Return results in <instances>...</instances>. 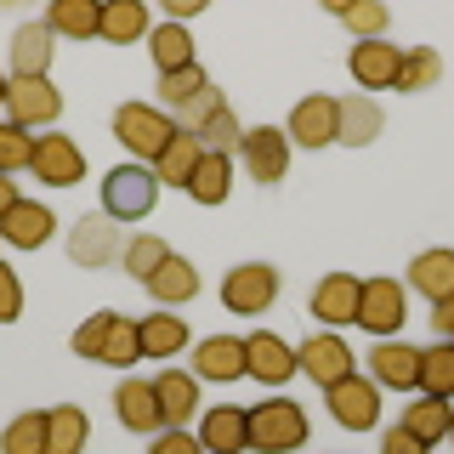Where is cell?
<instances>
[{
  "label": "cell",
  "mask_w": 454,
  "mask_h": 454,
  "mask_svg": "<svg viewBox=\"0 0 454 454\" xmlns=\"http://www.w3.org/2000/svg\"><path fill=\"white\" fill-rule=\"evenodd\" d=\"M170 137H176V120H170L160 103H120L114 108V142H120L137 165H153L170 148Z\"/></svg>",
  "instance_id": "1"
},
{
  "label": "cell",
  "mask_w": 454,
  "mask_h": 454,
  "mask_svg": "<svg viewBox=\"0 0 454 454\" xmlns=\"http://www.w3.org/2000/svg\"><path fill=\"white\" fill-rule=\"evenodd\" d=\"M307 443V409L295 397L250 403V449L255 454H295Z\"/></svg>",
  "instance_id": "2"
},
{
  "label": "cell",
  "mask_w": 454,
  "mask_h": 454,
  "mask_svg": "<svg viewBox=\"0 0 454 454\" xmlns=\"http://www.w3.org/2000/svg\"><path fill=\"white\" fill-rule=\"evenodd\" d=\"M160 205V176L153 165H114L103 176V216L108 222H142L148 210Z\"/></svg>",
  "instance_id": "3"
},
{
  "label": "cell",
  "mask_w": 454,
  "mask_h": 454,
  "mask_svg": "<svg viewBox=\"0 0 454 454\" xmlns=\"http://www.w3.org/2000/svg\"><path fill=\"white\" fill-rule=\"evenodd\" d=\"M278 267L273 262H239L233 273L222 278V301L227 312H239V318H255V312H267L278 301Z\"/></svg>",
  "instance_id": "4"
},
{
  "label": "cell",
  "mask_w": 454,
  "mask_h": 454,
  "mask_svg": "<svg viewBox=\"0 0 454 454\" xmlns=\"http://www.w3.org/2000/svg\"><path fill=\"white\" fill-rule=\"evenodd\" d=\"M295 364H301V375L312 380V387H324V392H330L335 380L358 375V358H352V347H347V340H340L335 330L307 335L301 347H295Z\"/></svg>",
  "instance_id": "5"
},
{
  "label": "cell",
  "mask_w": 454,
  "mask_h": 454,
  "mask_svg": "<svg viewBox=\"0 0 454 454\" xmlns=\"http://www.w3.org/2000/svg\"><path fill=\"white\" fill-rule=\"evenodd\" d=\"M28 176L46 182V188H80V182H85V153H80V142H74V137H35Z\"/></svg>",
  "instance_id": "6"
},
{
  "label": "cell",
  "mask_w": 454,
  "mask_h": 454,
  "mask_svg": "<svg viewBox=\"0 0 454 454\" xmlns=\"http://www.w3.org/2000/svg\"><path fill=\"white\" fill-rule=\"evenodd\" d=\"M239 160H245L250 182H262V188L284 182V170H290V137H284V125H255V131H245Z\"/></svg>",
  "instance_id": "7"
},
{
  "label": "cell",
  "mask_w": 454,
  "mask_h": 454,
  "mask_svg": "<svg viewBox=\"0 0 454 454\" xmlns=\"http://www.w3.org/2000/svg\"><path fill=\"white\" fill-rule=\"evenodd\" d=\"M245 375L262 380V387H284V380H295V375H301L295 347H290V340H278L273 330L245 335Z\"/></svg>",
  "instance_id": "8"
},
{
  "label": "cell",
  "mask_w": 454,
  "mask_h": 454,
  "mask_svg": "<svg viewBox=\"0 0 454 454\" xmlns=\"http://www.w3.org/2000/svg\"><path fill=\"white\" fill-rule=\"evenodd\" d=\"M403 318H409L403 284H397V278H364V295H358V324H364V330L380 335V340H392Z\"/></svg>",
  "instance_id": "9"
},
{
  "label": "cell",
  "mask_w": 454,
  "mask_h": 454,
  "mask_svg": "<svg viewBox=\"0 0 454 454\" xmlns=\"http://www.w3.org/2000/svg\"><path fill=\"white\" fill-rule=\"evenodd\" d=\"M324 397H330L335 426H347V432H369V426H380V387H375V380L347 375V380H335Z\"/></svg>",
  "instance_id": "10"
},
{
  "label": "cell",
  "mask_w": 454,
  "mask_h": 454,
  "mask_svg": "<svg viewBox=\"0 0 454 454\" xmlns=\"http://www.w3.org/2000/svg\"><path fill=\"white\" fill-rule=\"evenodd\" d=\"M114 409H120V426H125V432H137V437H160L165 432V409H160L153 380L125 375L120 387H114Z\"/></svg>",
  "instance_id": "11"
},
{
  "label": "cell",
  "mask_w": 454,
  "mask_h": 454,
  "mask_svg": "<svg viewBox=\"0 0 454 454\" xmlns=\"http://www.w3.org/2000/svg\"><path fill=\"white\" fill-rule=\"evenodd\" d=\"M57 114H63V91H57L51 80H12V91H6V120L12 125L35 131V125H57Z\"/></svg>",
  "instance_id": "12"
},
{
  "label": "cell",
  "mask_w": 454,
  "mask_h": 454,
  "mask_svg": "<svg viewBox=\"0 0 454 454\" xmlns=\"http://www.w3.org/2000/svg\"><path fill=\"white\" fill-rule=\"evenodd\" d=\"M358 295H364L358 273H324L318 290H312V301H307V312L318 324H330V330H340V324H358Z\"/></svg>",
  "instance_id": "13"
},
{
  "label": "cell",
  "mask_w": 454,
  "mask_h": 454,
  "mask_svg": "<svg viewBox=\"0 0 454 454\" xmlns=\"http://www.w3.org/2000/svg\"><path fill=\"white\" fill-rule=\"evenodd\" d=\"M397 63H403V46H392V40H358L347 57L352 80L364 85V91H392L397 85Z\"/></svg>",
  "instance_id": "14"
},
{
  "label": "cell",
  "mask_w": 454,
  "mask_h": 454,
  "mask_svg": "<svg viewBox=\"0 0 454 454\" xmlns=\"http://www.w3.org/2000/svg\"><path fill=\"white\" fill-rule=\"evenodd\" d=\"M369 380L375 387H392V392H415L420 387V347L409 340H380L369 352Z\"/></svg>",
  "instance_id": "15"
},
{
  "label": "cell",
  "mask_w": 454,
  "mask_h": 454,
  "mask_svg": "<svg viewBox=\"0 0 454 454\" xmlns=\"http://www.w3.org/2000/svg\"><path fill=\"white\" fill-rule=\"evenodd\" d=\"M199 443H205V454H245L250 449V409H239V403L205 409V420H199Z\"/></svg>",
  "instance_id": "16"
},
{
  "label": "cell",
  "mask_w": 454,
  "mask_h": 454,
  "mask_svg": "<svg viewBox=\"0 0 454 454\" xmlns=\"http://www.w3.org/2000/svg\"><path fill=\"white\" fill-rule=\"evenodd\" d=\"M51 233H57V216L40 205V199H18V205L0 216V239L18 245V250H46Z\"/></svg>",
  "instance_id": "17"
},
{
  "label": "cell",
  "mask_w": 454,
  "mask_h": 454,
  "mask_svg": "<svg viewBox=\"0 0 454 454\" xmlns=\"http://www.w3.org/2000/svg\"><path fill=\"white\" fill-rule=\"evenodd\" d=\"M51 40L57 35L46 23H23L12 35V80H51V57H57Z\"/></svg>",
  "instance_id": "18"
},
{
  "label": "cell",
  "mask_w": 454,
  "mask_h": 454,
  "mask_svg": "<svg viewBox=\"0 0 454 454\" xmlns=\"http://www.w3.org/2000/svg\"><path fill=\"white\" fill-rule=\"evenodd\" d=\"M284 137L301 142V148H330L335 142V97H301V103L290 108Z\"/></svg>",
  "instance_id": "19"
},
{
  "label": "cell",
  "mask_w": 454,
  "mask_h": 454,
  "mask_svg": "<svg viewBox=\"0 0 454 454\" xmlns=\"http://www.w3.org/2000/svg\"><path fill=\"white\" fill-rule=\"evenodd\" d=\"M380 125H387V114H380L375 97H340L335 103V142H347V148H369V142L380 137Z\"/></svg>",
  "instance_id": "20"
},
{
  "label": "cell",
  "mask_w": 454,
  "mask_h": 454,
  "mask_svg": "<svg viewBox=\"0 0 454 454\" xmlns=\"http://www.w3.org/2000/svg\"><path fill=\"white\" fill-rule=\"evenodd\" d=\"M193 375L199 380H222V387L239 380L245 375V340L239 335H205L193 347Z\"/></svg>",
  "instance_id": "21"
},
{
  "label": "cell",
  "mask_w": 454,
  "mask_h": 454,
  "mask_svg": "<svg viewBox=\"0 0 454 454\" xmlns=\"http://www.w3.org/2000/svg\"><path fill=\"white\" fill-rule=\"evenodd\" d=\"M409 290L426 295V301H449L454 295V250H420L409 262Z\"/></svg>",
  "instance_id": "22"
},
{
  "label": "cell",
  "mask_w": 454,
  "mask_h": 454,
  "mask_svg": "<svg viewBox=\"0 0 454 454\" xmlns=\"http://www.w3.org/2000/svg\"><path fill=\"white\" fill-rule=\"evenodd\" d=\"M199 160H205V142H199L193 131H182L176 125V137H170V148L153 160V176H160V188H188L193 182V170Z\"/></svg>",
  "instance_id": "23"
},
{
  "label": "cell",
  "mask_w": 454,
  "mask_h": 454,
  "mask_svg": "<svg viewBox=\"0 0 454 454\" xmlns=\"http://www.w3.org/2000/svg\"><path fill=\"white\" fill-rule=\"evenodd\" d=\"M137 335H142V358H176L188 347V318H176L170 307L137 318Z\"/></svg>",
  "instance_id": "24"
},
{
  "label": "cell",
  "mask_w": 454,
  "mask_h": 454,
  "mask_svg": "<svg viewBox=\"0 0 454 454\" xmlns=\"http://www.w3.org/2000/svg\"><path fill=\"white\" fill-rule=\"evenodd\" d=\"M148 295H153L160 307H182V301H193V295H199V273H193L188 255L170 250V255H165V267L148 278Z\"/></svg>",
  "instance_id": "25"
},
{
  "label": "cell",
  "mask_w": 454,
  "mask_h": 454,
  "mask_svg": "<svg viewBox=\"0 0 454 454\" xmlns=\"http://www.w3.org/2000/svg\"><path fill=\"white\" fill-rule=\"evenodd\" d=\"M40 23L63 40H91V35H103V6H91V0H57V6H46Z\"/></svg>",
  "instance_id": "26"
},
{
  "label": "cell",
  "mask_w": 454,
  "mask_h": 454,
  "mask_svg": "<svg viewBox=\"0 0 454 454\" xmlns=\"http://www.w3.org/2000/svg\"><path fill=\"white\" fill-rule=\"evenodd\" d=\"M153 392H160L165 426H188V420L199 415V375H182V369H165V375L153 380Z\"/></svg>",
  "instance_id": "27"
},
{
  "label": "cell",
  "mask_w": 454,
  "mask_h": 454,
  "mask_svg": "<svg viewBox=\"0 0 454 454\" xmlns=\"http://www.w3.org/2000/svg\"><path fill=\"white\" fill-rule=\"evenodd\" d=\"M148 51H153V68H160V74H176V68H193V63H199L188 23H160V28H148Z\"/></svg>",
  "instance_id": "28"
},
{
  "label": "cell",
  "mask_w": 454,
  "mask_h": 454,
  "mask_svg": "<svg viewBox=\"0 0 454 454\" xmlns=\"http://www.w3.org/2000/svg\"><path fill=\"white\" fill-rule=\"evenodd\" d=\"M85 437H91V420H85L80 403H57V409H46V454H80Z\"/></svg>",
  "instance_id": "29"
},
{
  "label": "cell",
  "mask_w": 454,
  "mask_h": 454,
  "mask_svg": "<svg viewBox=\"0 0 454 454\" xmlns=\"http://www.w3.org/2000/svg\"><path fill=\"white\" fill-rule=\"evenodd\" d=\"M403 426L420 437L426 449H432V443H443V437H449V426H454V409H449V397H426V392H420L415 403L403 409Z\"/></svg>",
  "instance_id": "30"
},
{
  "label": "cell",
  "mask_w": 454,
  "mask_h": 454,
  "mask_svg": "<svg viewBox=\"0 0 454 454\" xmlns=\"http://www.w3.org/2000/svg\"><path fill=\"white\" fill-rule=\"evenodd\" d=\"M227 188H233V160H227V153H205L199 170H193V182H188L193 205L216 210V205H227Z\"/></svg>",
  "instance_id": "31"
},
{
  "label": "cell",
  "mask_w": 454,
  "mask_h": 454,
  "mask_svg": "<svg viewBox=\"0 0 454 454\" xmlns=\"http://www.w3.org/2000/svg\"><path fill=\"white\" fill-rule=\"evenodd\" d=\"M443 80V57H437V46H409L403 63H397V85L392 91H432V85Z\"/></svg>",
  "instance_id": "32"
},
{
  "label": "cell",
  "mask_w": 454,
  "mask_h": 454,
  "mask_svg": "<svg viewBox=\"0 0 454 454\" xmlns=\"http://www.w3.org/2000/svg\"><path fill=\"white\" fill-rule=\"evenodd\" d=\"M103 40H114V46L148 40V6L142 0H114V6H103Z\"/></svg>",
  "instance_id": "33"
},
{
  "label": "cell",
  "mask_w": 454,
  "mask_h": 454,
  "mask_svg": "<svg viewBox=\"0 0 454 454\" xmlns=\"http://www.w3.org/2000/svg\"><path fill=\"white\" fill-rule=\"evenodd\" d=\"M0 454H46V409H23L0 432Z\"/></svg>",
  "instance_id": "34"
},
{
  "label": "cell",
  "mask_w": 454,
  "mask_h": 454,
  "mask_svg": "<svg viewBox=\"0 0 454 454\" xmlns=\"http://www.w3.org/2000/svg\"><path fill=\"white\" fill-rule=\"evenodd\" d=\"M420 392L426 397H454V340L420 347Z\"/></svg>",
  "instance_id": "35"
},
{
  "label": "cell",
  "mask_w": 454,
  "mask_h": 454,
  "mask_svg": "<svg viewBox=\"0 0 454 454\" xmlns=\"http://www.w3.org/2000/svg\"><path fill=\"white\" fill-rule=\"evenodd\" d=\"M153 91H160V108H165V114H182L199 91H210V74L193 63V68H176V74H160V85H153Z\"/></svg>",
  "instance_id": "36"
},
{
  "label": "cell",
  "mask_w": 454,
  "mask_h": 454,
  "mask_svg": "<svg viewBox=\"0 0 454 454\" xmlns=\"http://www.w3.org/2000/svg\"><path fill=\"white\" fill-rule=\"evenodd\" d=\"M335 18L347 23L358 40H387V23H392V12L380 6V0H340V6H335Z\"/></svg>",
  "instance_id": "37"
},
{
  "label": "cell",
  "mask_w": 454,
  "mask_h": 454,
  "mask_svg": "<svg viewBox=\"0 0 454 454\" xmlns=\"http://www.w3.org/2000/svg\"><path fill=\"white\" fill-rule=\"evenodd\" d=\"M142 358V335H137V318H125V312H114V330L103 340V358L97 364H114V369H131Z\"/></svg>",
  "instance_id": "38"
},
{
  "label": "cell",
  "mask_w": 454,
  "mask_h": 454,
  "mask_svg": "<svg viewBox=\"0 0 454 454\" xmlns=\"http://www.w3.org/2000/svg\"><path fill=\"white\" fill-rule=\"evenodd\" d=\"M193 137L205 142V153H239V142H245V125H239V114H233V108H216Z\"/></svg>",
  "instance_id": "39"
},
{
  "label": "cell",
  "mask_w": 454,
  "mask_h": 454,
  "mask_svg": "<svg viewBox=\"0 0 454 454\" xmlns=\"http://www.w3.org/2000/svg\"><path fill=\"white\" fill-rule=\"evenodd\" d=\"M165 255H170V245H165V239H153V233H137L131 245H125V273L148 284V278L165 267Z\"/></svg>",
  "instance_id": "40"
},
{
  "label": "cell",
  "mask_w": 454,
  "mask_h": 454,
  "mask_svg": "<svg viewBox=\"0 0 454 454\" xmlns=\"http://www.w3.org/2000/svg\"><path fill=\"white\" fill-rule=\"evenodd\" d=\"M108 330H114V307H103V312H91V318H85L80 330L68 335V347H74V358H85V364H97V358H103V340H108Z\"/></svg>",
  "instance_id": "41"
},
{
  "label": "cell",
  "mask_w": 454,
  "mask_h": 454,
  "mask_svg": "<svg viewBox=\"0 0 454 454\" xmlns=\"http://www.w3.org/2000/svg\"><path fill=\"white\" fill-rule=\"evenodd\" d=\"M108 250H114V227H108V216H85L80 222V233H74V262H108Z\"/></svg>",
  "instance_id": "42"
},
{
  "label": "cell",
  "mask_w": 454,
  "mask_h": 454,
  "mask_svg": "<svg viewBox=\"0 0 454 454\" xmlns=\"http://www.w3.org/2000/svg\"><path fill=\"white\" fill-rule=\"evenodd\" d=\"M28 160H35V137H28L23 125L0 120V176H12V170H28Z\"/></svg>",
  "instance_id": "43"
},
{
  "label": "cell",
  "mask_w": 454,
  "mask_h": 454,
  "mask_svg": "<svg viewBox=\"0 0 454 454\" xmlns=\"http://www.w3.org/2000/svg\"><path fill=\"white\" fill-rule=\"evenodd\" d=\"M216 108H227V97L216 91V85H210V91H199L193 103L176 114V125H182V131H199V125H205V120H210V114H216Z\"/></svg>",
  "instance_id": "44"
},
{
  "label": "cell",
  "mask_w": 454,
  "mask_h": 454,
  "mask_svg": "<svg viewBox=\"0 0 454 454\" xmlns=\"http://www.w3.org/2000/svg\"><path fill=\"white\" fill-rule=\"evenodd\" d=\"M23 318V284L12 273L6 262H0V324H18Z\"/></svg>",
  "instance_id": "45"
},
{
  "label": "cell",
  "mask_w": 454,
  "mask_h": 454,
  "mask_svg": "<svg viewBox=\"0 0 454 454\" xmlns=\"http://www.w3.org/2000/svg\"><path fill=\"white\" fill-rule=\"evenodd\" d=\"M148 454H205V443L188 432V426H165L160 437H153V449Z\"/></svg>",
  "instance_id": "46"
},
{
  "label": "cell",
  "mask_w": 454,
  "mask_h": 454,
  "mask_svg": "<svg viewBox=\"0 0 454 454\" xmlns=\"http://www.w3.org/2000/svg\"><path fill=\"white\" fill-rule=\"evenodd\" d=\"M380 454H426V443H420V437H415V432H409V426H403V420H397V426H392V432H387V437H380Z\"/></svg>",
  "instance_id": "47"
},
{
  "label": "cell",
  "mask_w": 454,
  "mask_h": 454,
  "mask_svg": "<svg viewBox=\"0 0 454 454\" xmlns=\"http://www.w3.org/2000/svg\"><path fill=\"white\" fill-rule=\"evenodd\" d=\"M432 324H437V335H443V340H454V295L432 307Z\"/></svg>",
  "instance_id": "48"
},
{
  "label": "cell",
  "mask_w": 454,
  "mask_h": 454,
  "mask_svg": "<svg viewBox=\"0 0 454 454\" xmlns=\"http://www.w3.org/2000/svg\"><path fill=\"white\" fill-rule=\"evenodd\" d=\"M18 199H23V193H18V182H12V176H0V216H6V210L18 205Z\"/></svg>",
  "instance_id": "49"
},
{
  "label": "cell",
  "mask_w": 454,
  "mask_h": 454,
  "mask_svg": "<svg viewBox=\"0 0 454 454\" xmlns=\"http://www.w3.org/2000/svg\"><path fill=\"white\" fill-rule=\"evenodd\" d=\"M199 12V0H170V23H188Z\"/></svg>",
  "instance_id": "50"
},
{
  "label": "cell",
  "mask_w": 454,
  "mask_h": 454,
  "mask_svg": "<svg viewBox=\"0 0 454 454\" xmlns=\"http://www.w3.org/2000/svg\"><path fill=\"white\" fill-rule=\"evenodd\" d=\"M6 91H12V74H0V103H6Z\"/></svg>",
  "instance_id": "51"
},
{
  "label": "cell",
  "mask_w": 454,
  "mask_h": 454,
  "mask_svg": "<svg viewBox=\"0 0 454 454\" xmlns=\"http://www.w3.org/2000/svg\"><path fill=\"white\" fill-rule=\"evenodd\" d=\"M449 437H454V426H449Z\"/></svg>",
  "instance_id": "52"
}]
</instances>
